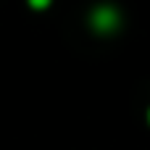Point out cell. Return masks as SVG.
Masks as SVG:
<instances>
[{"instance_id": "1", "label": "cell", "mask_w": 150, "mask_h": 150, "mask_svg": "<svg viewBox=\"0 0 150 150\" xmlns=\"http://www.w3.org/2000/svg\"><path fill=\"white\" fill-rule=\"evenodd\" d=\"M90 24H92V29H95V32L108 34V32L119 29L121 16H119V11H116L113 5H98V8L90 13Z\"/></svg>"}, {"instance_id": "2", "label": "cell", "mask_w": 150, "mask_h": 150, "mask_svg": "<svg viewBox=\"0 0 150 150\" xmlns=\"http://www.w3.org/2000/svg\"><path fill=\"white\" fill-rule=\"evenodd\" d=\"M26 3H29L32 8H37V11H42V8H47L53 0H26Z\"/></svg>"}, {"instance_id": "3", "label": "cell", "mask_w": 150, "mask_h": 150, "mask_svg": "<svg viewBox=\"0 0 150 150\" xmlns=\"http://www.w3.org/2000/svg\"><path fill=\"white\" fill-rule=\"evenodd\" d=\"M148 121H150V111H148Z\"/></svg>"}]
</instances>
